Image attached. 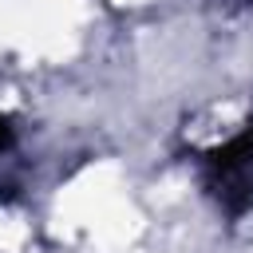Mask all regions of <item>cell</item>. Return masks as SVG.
<instances>
[{
	"label": "cell",
	"mask_w": 253,
	"mask_h": 253,
	"mask_svg": "<svg viewBox=\"0 0 253 253\" xmlns=\"http://www.w3.org/2000/svg\"><path fill=\"white\" fill-rule=\"evenodd\" d=\"M115 4H146V0H115Z\"/></svg>",
	"instance_id": "5"
},
{
	"label": "cell",
	"mask_w": 253,
	"mask_h": 253,
	"mask_svg": "<svg viewBox=\"0 0 253 253\" xmlns=\"http://www.w3.org/2000/svg\"><path fill=\"white\" fill-rule=\"evenodd\" d=\"M28 241H32L28 221L16 210H0V253H24Z\"/></svg>",
	"instance_id": "4"
},
{
	"label": "cell",
	"mask_w": 253,
	"mask_h": 253,
	"mask_svg": "<svg viewBox=\"0 0 253 253\" xmlns=\"http://www.w3.org/2000/svg\"><path fill=\"white\" fill-rule=\"evenodd\" d=\"M79 20V0H0V43L36 59H63L75 51Z\"/></svg>",
	"instance_id": "1"
},
{
	"label": "cell",
	"mask_w": 253,
	"mask_h": 253,
	"mask_svg": "<svg viewBox=\"0 0 253 253\" xmlns=\"http://www.w3.org/2000/svg\"><path fill=\"white\" fill-rule=\"evenodd\" d=\"M119 198V166L115 162H95L87 170H79L55 198L51 206V229L59 237H79L87 233L91 217L111 202Z\"/></svg>",
	"instance_id": "2"
},
{
	"label": "cell",
	"mask_w": 253,
	"mask_h": 253,
	"mask_svg": "<svg viewBox=\"0 0 253 253\" xmlns=\"http://www.w3.org/2000/svg\"><path fill=\"white\" fill-rule=\"evenodd\" d=\"M142 233V213L119 194L111 198L87 225V241L99 249V253H115V249H126L134 237Z\"/></svg>",
	"instance_id": "3"
}]
</instances>
